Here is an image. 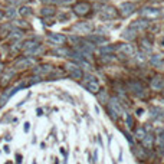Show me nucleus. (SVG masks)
I'll return each instance as SVG.
<instances>
[{
    "mask_svg": "<svg viewBox=\"0 0 164 164\" xmlns=\"http://www.w3.org/2000/svg\"><path fill=\"white\" fill-rule=\"evenodd\" d=\"M120 50H121V53H124L125 56H132V55L135 53L134 46L130 45V43H123V45L120 46Z\"/></svg>",
    "mask_w": 164,
    "mask_h": 164,
    "instance_id": "ddd939ff",
    "label": "nucleus"
},
{
    "mask_svg": "<svg viewBox=\"0 0 164 164\" xmlns=\"http://www.w3.org/2000/svg\"><path fill=\"white\" fill-rule=\"evenodd\" d=\"M125 121H127V125H128V128H132V127H134V120H132V117H131L130 114L127 115Z\"/></svg>",
    "mask_w": 164,
    "mask_h": 164,
    "instance_id": "cd10ccee",
    "label": "nucleus"
},
{
    "mask_svg": "<svg viewBox=\"0 0 164 164\" xmlns=\"http://www.w3.org/2000/svg\"><path fill=\"white\" fill-rule=\"evenodd\" d=\"M17 12L20 13V16H23V17H27V16H30V15H32V9L27 7V6H22L20 10H17Z\"/></svg>",
    "mask_w": 164,
    "mask_h": 164,
    "instance_id": "4be33fe9",
    "label": "nucleus"
},
{
    "mask_svg": "<svg viewBox=\"0 0 164 164\" xmlns=\"http://www.w3.org/2000/svg\"><path fill=\"white\" fill-rule=\"evenodd\" d=\"M50 72H53V66L50 65H42L36 69V74H41V75H48Z\"/></svg>",
    "mask_w": 164,
    "mask_h": 164,
    "instance_id": "dca6fc26",
    "label": "nucleus"
},
{
    "mask_svg": "<svg viewBox=\"0 0 164 164\" xmlns=\"http://www.w3.org/2000/svg\"><path fill=\"white\" fill-rule=\"evenodd\" d=\"M120 12H121V16L123 17H128L130 15H132L135 12V4L131 1H124L120 6Z\"/></svg>",
    "mask_w": 164,
    "mask_h": 164,
    "instance_id": "f03ea898",
    "label": "nucleus"
},
{
    "mask_svg": "<svg viewBox=\"0 0 164 164\" xmlns=\"http://www.w3.org/2000/svg\"><path fill=\"white\" fill-rule=\"evenodd\" d=\"M69 75H71V78L72 79H82L83 78V72L81 71V68L78 66V68H75V69H72V71H69Z\"/></svg>",
    "mask_w": 164,
    "mask_h": 164,
    "instance_id": "f3484780",
    "label": "nucleus"
},
{
    "mask_svg": "<svg viewBox=\"0 0 164 164\" xmlns=\"http://www.w3.org/2000/svg\"><path fill=\"white\" fill-rule=\"evenodd\" d=\"M157 146H158V153L163 154L164 153V128L157 130Z\"/></svg>",
    "mask_w": 164,
    "mask_h": 164,
    "instance_id": "9d476101",
    "label": "nucleus"
},
{
    "mask_svg": "<svg viewBox=\"0 0 164 164\" xmlns=\"http://www.w3.org/2000/svg\"><path fill=\"white\" fill-rule=\"evenodd\" d=\"M150 62H151V65H156V66H160L161 64H163V61H161V56H160V55H154V56H151Z\"/></svg>",
    "mask_w": 164,
    "mask_h": 164,
    "instance_id": "393cba45",
    "label": "nucleus"
},
{
    "mask_svg": "<svg viewBox=\"0 0 164 164\" xmlns=\"http://www.w3.org/2000/svg\"><path fill=\"white\" fill-rule=\"evenodd\" d=\"M16 160H17L16 161L17 164H22V156H20V154H16Z\"/></svg>",
    "mask_w": 164,
    "mask_h": 164,
    "instance_id": "7c9ffc66",
    "label": "nucleus"
},
{
    "mask_svg": "<svg viewBox=\"0 0 164 164\" xmlns=\"http://www.w3.org/2000/svg\"><path fill=\"white\" fill-rule=\"evenodd\" d=\"M30 65H33L32 59L23 58V59H20V61H17L16 62V69H26V68H29Z\"/></svg>",
    "mask_w": 164,
    "mask_h": 164,
    "instance_id": "4468645a",
    "label": "nucleus"
},
{
    "mask_svg": "<svg viewBox=\"0 0 164 164\" xmlns=\"http://www.w3.org/2000/svg\"><path fill=\"white\" fill-rule=\"evenodd\" d=\"M41 15L42 16H52L55 15V7H50V6H46L41 10Z\"/></svg>",
    "mask_w": 164,
    "mask_h": 164,
    "instance_id": "aec40b11",
    "label": "nucleus"
},
{
    "mask_svg": "<svg viewBox=\"0 0 164 164\" xmlns=\"http://www.w3.org/2000/svg\"><path fill=\"white\" fill-rule=\"evenodd\" d=\"M130 27H131V29H134L135 32H137V30H140V32H141V30H144V29H147V27H148V22H147V20H143V19H140V20H135V22H132Z\"/></svg>",
    "mask_w": 164,
    "mask_h": 164,
    "instance_id": "9b49d317",
    "label": "nucleus"
},
{
    "mask_svg": "<svg viewBox=\"0 0 164 164\" xmlns=\"http://www.w3.org/2000/svg\"><path fill=\"white\" fill-rule=\"evenodd\" d=\"M94 30V25L92 23H86V22H81V23H78V25L74 26V32L76 33H91Z\"/></svg>",
    "mask_w": 164,
    "mask_h": 164,
    "instance_id": "20e7f679",
    "label": "nucleus"
},
{
    "mask_svg": "<svg viewBox=\"0 0 164 164\" xmlns=\"http://www.w3.org/2000/svg\"><path fill=\"white\" fill-rule=\"evenodd\" d=\"M91 42H94V43H105L107 42V38H104V36H89L88 38Z\"/></svg>",
    "mask_w": 164,
    "mask_h": 164,
    "instance_id": "b1692460",
    "label": "nucleus"
},
{
    "mask_svg": "<svg viewBox=\"0 0 164 164\" xmlns=\"http://www.w3.org/2000/svg\"><path fill=\"white\" fill-rule=\"evenodd\" d=\"M134 135H135V138H137V140L143 141V138L147 135V131H146V128H144V127H138V128H135Z\"/></svg>",
    "mask_w": 164,
    "mask_h": 164,
    "instance_id": "a211bd4d",
    "label": "nucleus"
},
{
    "mask_svg": "<svg viewBox=\"0 0 164 164\" xmlns=\"http://www.w3.org/2000/svg\"><path fill=\"white\" fill-rule=\"evenodd\" d=\"M98 98H99V102H102V104H107L108 101V95H107V91H101L98 92Z\"/></svg>",
    "mask_w": 164,
    "mask_h": 164,
    "instance_id": "a878e982",
    "label": "nucleus"
},
{
    "mask_svg": "<svg viewBox=\"0 0 164 164\" xmlns=\"http://www.w3.org/2000/svg\"><path fill=\"white\" fill-rule=\"evenodd\" d=\"M85 88L89 91L91 94H98L99 92V83L94 76H89L88 81H86V83H85Z\"/></svg>",
    "mask_w": 164,
    "mask_h": 164,
    "instance_id": "39448f33",
    "label": "nucleus"
},
{
    "mask_svg": "<svg viewBox=\"0 0 164 164\" xmlns=\"http://www.w3.org/2000/svg\"><path fill=\"white\" fill-rule=\"evenodd\" d=\"M143 146H144L146 150H151L153 146H154V137L150 135V134H147V135L143 138Z\"/></svg>",
    "mask_w": 164,
    "mask_h": 164,
    "instance_id": "2eb2a0df",
    "label": "nucleus"
},
{
    "mask_svg": "<svg viewBox=\"0 0 164 164\" xmlns=\"http://www.w3.org/2000/svg\"><path fill=\"white\" fill-rule=\"evenodd\" d=\"M1 71H3V65L0 64V72H1Z\"/></svg>",
    "mask_w": 164,
    "mask_h": 164,
    "instance_id": "f704fd0d",
    "label": "nucleus"
},
{
    "mask_svg": "<svg viewBox=\"0 0 164 164\" xmlns=\"http://www.w3.org/2000/svg\"><path fill=\"white\" fill-rule=\"evenodd\" d=\"M55 55H58V56H71V50L66 49V48H59V49L55 50Z\"/></svg>",
    "mask_w": 164,
    "mask_h": 164,
    "instance_id": "412c9836",
    "label": "nucleus"
},
{
    "mask_svg": "<svg viewBox=\"0 0 164 164\" xmlns=\"http://www.w3.org/2000/svg\"><path fill=\"white\" fill-rule=\"evenodd\" d=\"M151 88L154 91H163L164 89V78L163 76H156L151 79Z\"/></svg>",
    "mask_w": 164,
    "mask_h": 164,
    "instance_id": "1a4fd4ad",
    "label": "nucleus"
},
{
    "mask_svg": "<svg viewBox=\"0 0 164 164\" xmlns=\"http://www.w3.org/2000/svg\"><path fill=\"white\" fill-rule=\"evenodd\" d=\"M123 132L125 134V137H127V140H128V143H130V144H134V138H132L131 135H130L127 131H123Z\"/></svg>",
    "mask_w": 164,
    "mask_h": 164,
    "instance_id": "c756f323",
    "label": "nucleus"
},
{
    "mask_svg": "<svg viewBox=\"0 0 164 164\" xmlns=\"http://www.w3.org/2000/svg\"><path fill=\"white\" fill-rule=\"evenodd\" d=\"M1 17H3V13H1V12H0V20H1Z\"/></svg>",
    "mask_w": 164,
    "mask_h": 164,
    "instance_id": "c9c22d12",
    "label": "nucleus"
},
{
    "mask_svg": "<svg viewBox=\"0 0 164 164\" xmlns=\"http://www.w3.org/2000/svg\"><path fill=\"white\" fill-rule=\"evenodd\" d=\"M48 39H49L53 45H64L66 41V38L61 33H49L48 35Z\"/></svg>",
    "mask_w": 164,
    "mask_h": 164,
    "instance_id": "6e6552de",
    "label": "nucleus"
},
{
    "mask_svg": "<svg viewBox=\"0 0 164 164\" xmlns=\"http://www.w3.org/2000/svg\"><path fill=\"white\" fill-rule=\"evenodd\" d=\"M29 130H30V124H29V123H25V132H27Z\"/></svg>",
    "mask_w": 164,
    "mask_h": 164,
    "instance_id": "2f4dec72",
    "label": "nucleus"
},
{
    "mask_svg": "<svg viewBox=\"0 0 164 164\" xmlns=\"http://www.w3.org/2000/svg\"><path fill=\"white\" fill-rule=\"evenodd\" d=\"M4 153H10V148H9V146H4Z\"/></svg>",
    "mask_w": 164,
    "mask_h": 164,
    "instance_id": "473e14b6",
    "label": "nucleus"
},
{
    "mask_svg": "<svg viewBox=\"0 0 164 164\" xmlns=\"http://www.w3.org/2000/svg\"><path fill=\"white\" fill-rule=\"evenodd\" d=\"M6 15H7L9 17H15V16L17 15V10H15V9H7Z\"/></svg>",
    "mask_w": 164,
    "mask_h": 164,
    "instance_id": "c85d7f7f",
    "label": "nucleus"
},
{
    "mask_svg": "<svg viewBox=\"0 0 164 164\" xmlns=\"http://www.w3.org/2000/svg\"><path fill=\"white\" fill-rule=\"evenodd\" d=\"M117 16H118V12H117L115 7H112V6H105V7L99 12V17L104 19V20H112V19H115Z\"/></svg>",
    "mask_w": 164,
    "mask_h": 164,
    "instance_id": "f257e3e1",
    "label": "nucleus"
},
{
    "mask_svg": "<svg viewBox=\"0 0 164 164\" xmlns=\"http://www.w3.org/2000/svg\"><path fill=\"white\" fill-rule=\"evenodd\" d=\"M12 75H13V71H7V74L3 75V78H1V86H4V85H7L9 81H10V78H12Z\"/></svg>",
    "mask_w": 164,
    "mask_h": 164,
    "instance_id": "5701e85b",
    "label": "nucleus"
},
{
    "mask_svg": "<svg viewBox=\"0 0 164 164\" xmlns=\"http://www.w3.org/2000/svg\"><path fill=\"white\" fill-rule=\"evenodd\" d=\"M141 16L146 17V19H156L160 16V10L154 7H146L141 9Z\"/></svg>",
    "mask_w": 164,
    "mask_h": 164,
    "instance_id": "423d86ee",
    "label": "nucleus"
},
{
    "mask_svg": "<svg viewBox=\"0 0 164 164\" xmlns=\"http://www.w3.org/2000/svg\"><path fill=\"white\" fill-rule=\"evenodd\" d=\"M89 10H91V6L88 3H85V1L76 3L74 6V13L75 15H78V16H85V15H88Z\"/></svg>",
    "mask_w": 164,
    "mask_h": 164,
    "instance_id": "7ed1b4c3",
    "label": "nucleus"
},
{
    "mask_svg": "<svg viewBox=\"0 0 164 164\" xmlns=\"http://www.w3.org/2000/svg\"><path fill=\"white\" fill-rule=\"evenodd\" d=\"M123 36L125 38V39H130V41H132V39H135V30H134V29H131V27H128L127 30H124Z\"/></svg>",
    "mask_w": 164,
    "mask_h": 164,
    "instance_id": "6ab92c4d",
    "label": "nucleus"
},
{
    "mask_svg": "<svg viewBox=\"0 0 164 164\" xmlns=\"http://www.w3.org/2000/svg\"><path fill=\"white\" fill-rule=\"evenodd\" d=\"M108 102H109V107H108V108H109L111 111H114L117 115L123 114V105H121V102H120L117 98H111Z\"/></svg>",
    "mask_w": 164,
    "mask_h": 164,
    "instance_id": "0eeeda50",
    "label": "nucleus"
},
{
    "mask_svg": "<svg viewBox=\"0 0 164 164\" xmlns=\"http://www.w3.org/2000/svg\"><path fill=\"white\" fill-rule=\"evenodd\" d=\"M130 88H131V92H134L135 95H138V97H143L144 95V86L140 83V82H131L130 83Z\"/></svg>",
    "mask_w": 164,
    "mask_h": 164,
    "instance_id": "f8f14e48",
    "label": "nucleus"
},
{
    "mask_svg": "<svg viewBox=\"0 0 164 164\" xmlns=\"http://www.w3.org/2000/svg\"><path fill=\"white\" fill-rule=\"evenodd\" d=\"M25 1H27V0H15V3H17V4L19 3H25Z\"/></svg>",
    "mask_w": 164,
    "mask_h": 164,
    "instance_id": "72a5a7b5",
    "label": "nucleus"
},
{
    "mask_svg": "<svg viewBox=\"0 0 164 164\" xmlns=\"http://www.w3.org/2000/svg\"><path fill=\"white\" fill-rule=\"evenodd\" d=\"M143 150L144 148H141V147L135 148V156L138 157V160H144L146 158V153H143Z\"/></svg>",
    "mask_w": 164,
    "mask_h": 164,
    "instance_id": "bb28decb",
    "label": "nucleus"
}]
</instances>
